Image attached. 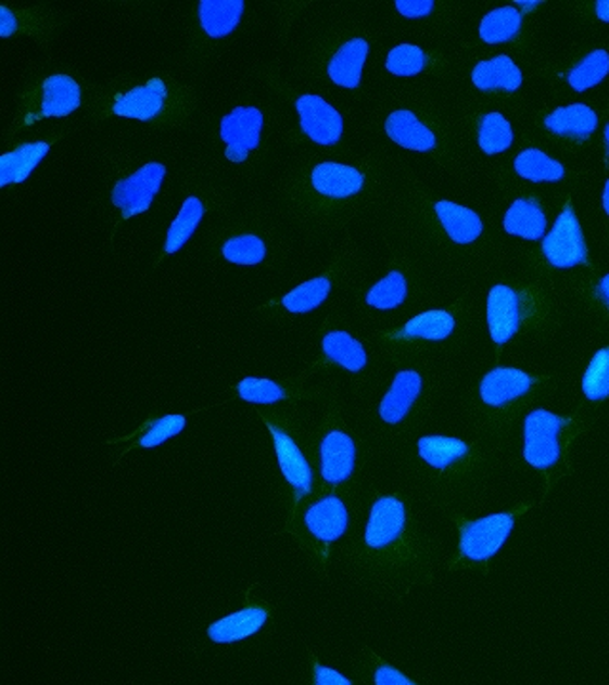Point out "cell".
<instances>
[{"label": "cell", "instance_id": "1", "mask_svg": "<svg viewBox=\"0 0 609 685\" xmlns=\"http://www.w3.org/2000/svg\"><path fill=\"white\" fill-rule=\"evenodd\" d=\"M348 522L351 517L343 493L318 492L305 500L295 515L286 518L284 530L310 566L326 578L332 547L347 533Z\"/></svg>", "mask_w": 609, "mask_h": 685}, {"label": "cell", "instance_id": "2", "mask_svg": "<svg viewBox=\"0 0 609 685\" xmlns=\"http://www.w3.org/2000/svg\"><path fill=\"white\" fill-rule=\"evenodd\" d=\"M263 421L272 436L278 465L284 474L286 484L292 492V499L288 507V517H292L305 500L317 495V484H315L317 470L310 462L309 454L295 440L292 432L284 429L282 424L270 421L269 417H263Z\"/></svg>", "mask_w": 609, "mask_h": 685}, {"label": "cell", "instance_id": "3", "mask_svg": "<svg viewBox=\"0 0 609 685\" xmlns=\"http://www.w3.org/2000/svg\"><path fill=\"white\" fill-rule=\"evenodd\" d=\"M317 459L320 492L341 493L356 474V442L348 432L330 429L318 440Z\"/></svg>", "mask_w": 609, "mask_h": 685}, {"label": "cell", "instance_id": "4", "mask_svg": "<svg viewBox=\"0 0 609 685\" xmlns=\"http://www.w3.org/2000/svg\"><path fill=\"white\" fill-rule=\"evenodd\" d=\"M566 419L535 409L524 421V457L535 469H550L560 459V434Z\"/></svg>", "mask_w": 609, "mask_h": 685}, {"label": "cell", "instance_id": "5", "mask_svg": "<svg viewBox=\"0 0 609 685\" xmlns=\"http://www.w3.org/2000/svg\"><path fill=\"white\" fill-rule=\"evenodd\" d=\"M543 254L558 269H571L588 262L585 234L570 204L556 217L553 231L543 239Z\"/></svg>", "mask_w": 609, "mask_h": 685}, {"label": "cell", "instance_id": "6", "mask_svg": "<svg viewBox=\"0 0 609 685\" xmlns=\"http://www.w3.org/2000/svg\"><path fill=\"white\" fill-rule=\"evenodd\" d=\"M515 528L512 515H492L480 518L474 522H467L461 528L459 548L465 558L472 562H484L499 553L503 543L507 541Z\"/></svg>", "mask_w": 609, "mask_h": 685}, {"label": "cell", "instance_id": "7", "mask_svg": "<svg viewBox=\"0 0 609 685\" xmlns=\"http://www.w3.org/2000/svg\"><path fill=\"white\" fill-rule=\"evenodd\" d=\"M166 168L158 162L145 164L143 168L123 179L113 189V204L124 212V216L131 217L143 214L163 186Z\"/></svg>", "mask_w": 609, "mask_h": 685}, {"label": "cell", "instance_id": "8", "mask_svg": "<svg viewBox=\"0 0 609 685\" xmlns=\"http://www.w3.org/2000/svg\"><path fill=\"white\" fill-rule=\"evenodd\" d=\"M263 115L259 109L237 107L221 120V139L227 145V158L232 162L246 161L248 154L259 145Z\"/></svg>", "mask_w": 609, "mask_h": 685}, {"label": "cell", "instance_id": "9", "mask_svg": "<svg viewBox=\"0 0 609 685\" xmlns=\"http://www.w3.org/2000/svg\"><path fill=\"white\" fill-rule=\"evenodd\" d=\"M301 128L313 141L320 145L338 143L343 134V118L340 113L318 96H301L297 103Z\"/></svg>", "mask_w": 609, "mask_h": 685}, {"label": "cell", "instance_id": "10", "mask_svg": "<svg viewBox=\"0 0 609 685\" xmlns=\"http://www.w3.org/2000/svg\"><path fill=\"white\" fill-rule=\"evenodd\" d=\"M487 324L497 345H505L517 335L522 324V301L509 286L497 284L487 295Z\"/></svg>", "mask_w": 609, "mask_h": 685}, {"label": "cell", "instance_id": "11", "mask_svg": "<svg viewBox=\"0 0 609 685\" xmlns=\"http://www.w3.org/2000/svg\"><path fill=\"white\" fill-rule=\"evenodd\" d=\"M269 604H248L246 608L240 609L237 613L210 624L208 638L216 644H234L240 639L250 638L255 632L262 631L263 624L269 619Z\"/></svg>", "mask_w": 609, "mask_h": 685}, {"label": "cell", "instance_id": "12", "mask_svg": "<svg viewBox=\"0 0 609 685\" xmlns=\"http://www.w3.org/2000/svg\"><path fill=\"white\" fill-rule=\"evenodd\" d=\"M423 391V378L419 371L404 370L396 373L391 391L379 404V416L386 424H398L408 417Z\"/></svg>", "mask_w": 609, "mask_h": 685}, {"label": "cell", "instance_id": "13", "mask_svg": "<svg viewBox=\"0 0 609 685\" xmlns=\"http://www.w3.org/2000/svg\"><path fill=\"white\" fill-rule=\"evenodd\" d=\"M532 385L533 379L525 371L517 368H495L482 381L480 396L487 406L502 408L505 404L524 396Z\"/></svg>", "mask_w": 609, "mask_h": 685}, {"label": "cell", "instance_id": "14", "mask_svg": "<svg viewBox=\"0 0 609 685\" xmlns=\"http://www.w3.org/2000/svg\"><path fill=\"white\" fill-rule=\"evenodd\" d=\"M166 101V86L161 78H153L147 85L134 88L131 92L118 96L113 105V113L138 120L155 118L164 107Z\"/></svg>", "mask_w": 609, "mask_h": 685}, {"label": "cell", "instance_id": "15", "mask_svg": "<svg viewBox=\"0 0 609 685\" xmlns=\"http://www.w3.org/2000/svg\"><path fill=\"white\" fill-rule=\"evenodd\" d=\"M313 187L318 193L332 199H347L360 193L364 187V176L358 169L345 164L325 162L313 169Z\"/></svg>", "mask_w": 609, "mask_h": 685}, {"label": "cell", "instance_id": "16", "mask_svg": "<svg viewBox=\"0 0 609 685\" xmlns=\"http://www.w3.org/2000/svg\"><path fill=\"white\" fill-rule=\"evenodd\" d=\"M598 126V116L585 103H573L556 109L545 118V128L555 136L570 139H588Z\"/></svg>", "mask_w": 609, "mask_h": 685}, {"label": "cell", "instance_id": "17", "mask_svg": "<svg viewBox=\"0 0 609 685\" xmlns=\"http://www.w3.org/2000/svg\"><path fill=\"white\" fill-rule=\"evenodd\" d=\"M472 83L482 92H517L522 86V71L509 55H497L494 60L480 62L472 69Z\"/></svg>", "mask_w": 609, "mask_h": 685}, {"label": "cell", "instance_id": "18", "mask_svg": "<svg viewBox=\"0 0 609 685\" xmlns=\"http://www.w3.org/2000/svg\"><path fill=\"white\" fill-rule=\"evenodd\" d=\"M386 136L393 139L394 143L409 149L427 153L436 145V138L411 111H396L386 118Z\"/></svg>", "mask_w": 609, "mask_h": 685}, {"label": "cell", "instance_id": "19", "mask_svg": "<svg viewBox=\"0 0 609 685\" xmlns=\"http://www.w3.org/2000/svg\"><path fill=\"white\" fill-rule=\"evenodd\" d=\"M505 231L525 240H541L547 232V216L533 199H518L505 214Z\"/></svg>", "mask_w": 609, "mask_h": 685}, {"label": "cell", "instance_id": "20", "mask_svg": "<svg viewBox=\"0 0 609 685\" xmlns=\"http://www.w3.org/2000/svg\"><path fill=\"white\" fill-rule=\"evenodd\" d=\"M436 216L447 232V237L457 244H472L484 231V224L479 214L459 206L455 202L442 201L436 204Z\"/></svg>", "mask_w": 609, "mask_h": 685}, {"label": "cell", "instance_id": "21", "mask_svg": "<svg viewBox=\"0 0 609 685\" xmlns=\"http://www.w3.org/2000/svg\"><path fill=\"white\" fill-rule=\"evenodd\" d=\"M368 42L364 39H353L341 47L340 52L333 55L328 75L335 85L343 88H356L363 78V67L368 58Z\"/></svg>", "mask_w": 609, "mask_h": 685}, {"label": "cell", "instance_id": "22", "mask_svg": "<svg viewBox=\"0 0 609 685\" xmlns=\"http://www.w3.org/2000/svg\"><path fill=\"white\" fill-rule=\"evenodd\" d=\"M242 12V0H202L199 4L202 27L214 39L231 35L239 25Z\"/></svg>", "mask_w": 609, "mask_h": 685}, {"label": "cell", "instance_id": "23", "mask_svg": "<svg viewBox=\"0 0 609 685\" xmlns=\"http://www.w3.org/2000/svg\"><path fill=\"white\" fill-rule=\"evenodd\" d=\"M50 151L48 143H25L12 153L0 156V186L22 183Z\"/></svg>", "mask_w": 609, "mask_h": 685}, {"label": "cell", "instance_id": "24", "mask_svg": "<svg viewBox=\"0 0 609 685\" xmlns=\"http://www.w3.org/2000/svg\"><path fill=\"white\" fill-rule=\"evenodd\" d=\"M80 105V88L67 75L47 78L42 86L40 116H67Z\"/></svg>", "mask_w": 609, "mask_h": 685}, {"label": "cell", "instance_id": "25", "mask_svg": "<svg viewBox=\"0 0 609 685\" xmlns=\"http://www.w3.org/2000/svg\"><path fill=\"white\" fill-rule=\"evenodd\" d=\"M322 351L330 363L338 364L343 370L363 371L368 364V355L363 343L356 341L347 331H330L322 341Z\"/></svg>", "mask_w": 609, "mask_h": 685}, {"label": "cell", "instance_id": "26", "mask_svg": "<svg viewBox=\"0 0 609 685\" xmlns=\"http://www.w3.org/2000/svg\"><path fill=\"white\" fill-rule=\"evenodd\" d=\"M417 454L432 469L446 470L469 454V446L449 436H423L417 442Z\"/></svg>", "mask_w": 609, "mask_h": 685}, {"label": "cell", "instance_id": "27", "mask_svg": "<svg viewBox=\"0 0 609 685\" xmlns=\"http://www.w3.org/2000/svg\"><path fill=\"white\" fill-rule=\"evenodd\" d=\"M515 169L520 178L532 183H555V181H560L566 174L562 164L550 158L541 149H525L518 154Z\"/></svg>", "mask_w": 609, "mask_h": 685}, {"label": "cell", "instance_id": "28", "mask_svg": "<svg viewBox=\"0 0 609 685\" xmlns=\"http://www.w3.org/2000/svg\"><path fill=\"white\" fill-rule=\"evenodd\" d=\"M455 330L454 316L446 310H427L423 315L411 318L401 331L398 338L427 339V341H442L449 338Z\"/></svg>", "mask_w": 609, "mask_h": 685}, {"label": "cell", "instance_id": "29", "mask_svg": "<svg viewBox=\"0 0 609 685\" xmlns=\"http://www.w3.org/2000/svg\"><path fill=\"white\" fill-rule=\"evenodd\" d=\"M520 29L522 14L515 7H503L484 16L480 24V39L487 45H503L517 39Z\"/></svg>", "mask_w": 609, "mask_h": 685}, {"label": "cell", "instance_id": "30", "mask_svg": "<svg viewBox=\"0 0 609 685\" xmlns=\"http://www.w3.org/2000/svg\"><path fill=\"white\" fill-rule=\"evenodd\" d=\"M515 143L510 123L502 113H487L479 126V145L486 154L505 153Z\"/></svg>", "mask_w": 609, "mask_h": 685}, {"label": "cell", "instance_id": "31", "mask_svg": "<svg viewBox=\"0 0 609 685\" xmlns=\"http://www.w3.org/2000/svg\"><path fill=\"white\" fill-rule=\"evenodd\" d=\"M202 216H204L202 202L196 196H189L183 202V208L168 231V239H166V252L168 254H176L178 250L183 248L187 240L191 239L196 225L201 224Z\"/></svg>", "mask_w": 609, "mask_h": 685}, {"label": "cell", "instance_id": "32", "mask_svg": "<svg viewBox=\"0 0 609 685\" xmlns=\"http://www.w3.org/2000/svg\"><path fill=\"white\" fill-rule=\"evenodd\" d=\"M609 75V54L606 50H594L579 63L575 69L570 71L568 83L575 92H586L588 88L600 85Z\"/></svg>", "mask_w": 609, "mask_h": 685}, {"label": "cell", "instance_id": "33", "mask_svg": "<svg viewBox=\"0 0 609 685\" xmlns=\"http://www.w3.org/2000/svg\"><path fill=\"white\" fill-rule=\"evenodd\" d=\"M330 280L325 277L313 278L305 284L297 286L293 292L288 293L282 305H284L290 313H309L313 308H317L318 305L325 303L328 293H330Z\"/></svg>", "mask_w": 609, "mask_h": 685}, {"label": "cell", "instance_id": "34", "mask_svg": "<svg viewBox=\"0 0 609 685\" xmlns=\"http://www.w3.org/2000/svg\"><path fill=\"white\" fill-rule=\"evenodd\" d=\"M408 295V284H406V278L401 275L398 270H394L391 275H386L381 282L371 288L368 293V305L371 307L381 308H396L404 303Z\"/></svg>", "mask_w": 609, "mask_h": 685}, {"label": "cell", "instance_id": "35", "mask_svg": "<svg viewBox=\"0 0 609 685\" xmlns=\"http://www.w3.org/2000/svg\"><path fill=\"white\" fill-rule=\"evenodd\" d=\"M583 393L593 402L609 398V347L593 356L583 376Z\"/></svg>", "mask_w": 609, "mask_h": 685}, {"label": "cell", "instance_id": "36", "mask_svg": "<svg viewBox=\"0 0 609 685\" xmlns=\"http://www.w3.org/2000/svg\"><path fill=\"white\" fill-rule=\"evenodd\" d=\"M427 65V55L423 50L414 45H401L393 48L386 55V69L396 77H414L419 75Z\"/></svg>", "mask_w": 609, "mask_h": 685}, {"label": "cell", "instance_id": "37", "mask_svg": "<svg viewBox=\"0 0 609 685\" xmlns=\"http://www.w3.org/2000/svg\"><path fill=\"white\" fill-rule=\"evenodd\" d=\"M237 391L242 401L252 402V404H277L290 396L284 386L278 385L270 379H242Z\"/></svg>", "mask_w": 609, "mask_h": 685}, {"label": "cell", "instance_id": "38", "mask_svg": "<svg viewBox=\"0 0 609 685\" xmlns=\"http://www.w3.org/2000/svg\"><path fill=\"white\" fill-rule=\"evenodd\" d=\"M225 259L239 265H257L265 259V244L262 239H257L254 234H244V237H234L225 242L224 246Z\"/></svg>", "mask_w": 609, "mask_h": 685}, {"label": "cell", "instance_id": "39", "mask_svg": "<svg viewBox=\"0 0 609 685\" xmlns=\"http://www.w3.org/2000/svg\"><path fill=\"white\" fill-rule=\"evenodd\" d=\"M186 427V417L183 416H166L156 419L147 429L145 434L138 440V446L155 447L164 444L166 440L174 439L176 434L183 431Z\"/></svg>", "mask_w": 609, "mask_h": 685}, {"label": "cell", "instance_id": "40", "mask_svg": "<svg viewBox=\"0 0 609 685\" xmlns=\"http://www.w3.org/2000/svg\"><path fill=\"white\" fill-rule=\"evenodd\" d=\"M373 685H417L414 680H409L406 674H402L401 670L394 669L386 662H379L371 674Z\"/></svg>", "mask_w": 609, "mask_h": 685}, {"label": "cell", "instance_id": "41", "mask_svg": "<svg viewBox=\"0 0 609 685\" xmlns=\"http://www.w3.org/2000/svg\"><path fill=\"white\" fill-rule=\"evenodd\" d=\"M313 685H353V682L338 670L320 664L317 657H313Z\"/></svg>", "mask_w": 609, "mask_h": 685}, {"label": "cell", "instance_id": "42", "mask_svg": "<svg viewBox=\"0 0 609 685\" xmlns=\"http://www.w3.org/2000/svg\"><path fill=\"white\" fill-rule=\"evenodd\" d=\"M396 10L401 12L402 16L424 17L434 10V2L432 0H398Z\"/></svg>", "mask_w": 609, "mask_h": 685}, {"label": "cell", "instance_id": "43", "mask_svg": "<svg viewBox=\"0 0 609 685\" xmlns=\"http://www.w3.org/2000/svg\"><path fill=\"white\" fill-rule=\"evenodd\" d=\"M0 16H2V24H0V35H2V37H9V35H12V33L16 31V17H14V14H12V12L7 9V7H2V9H0Z\"/></svg>", "mask_w": 609, "mask_h": 685}, {"label": "cell", "instance_id": "44", "mask_svg": "<svg viewBox=\"0 0 609 685\" xmlns=\"http://www.w3.org/2000/svg\"><path fill=\"white\" fill-rule=\"evenodd\" d=\"M598 295H600V300L609 307V275L601 278L600 284H598Z\"/></svg>", "mask_w": 609, "mask_h": 685}, {"label": "cell", "instance_id": "45", "mask_svg": "<svg viewBox=\"0 0 609 685\" xmlns=\"http://www.w3.org/2000/svg\"><path fill=\"white\" fill-rule=\"evenodd\" d=\"M596 14L601 22H609V0H598L596 2Z\"/></svg>", "mask_w": 609, "mask_h": 685}, {"label": "cell", "instance_id": "46", "mask_svg": "<svg viewBox=\"0 0 609 685\" xmlns=\"http://www.w3.org/2000/svg\"><path fill=\"white\" fill-rule=\"evenodd\" d=\"M601 202H604V210H606V214L609 216V181L606 183V189H604V196H601Z\"/></svg>", "mask_w": 609, "mask_h": 685}, {"label": "cell", "instance_id": "47", "mask_svg": "<svg viewBox=\"0 0 609 685\" xmlns=\"http://www.w3.org/2000/svg\"><path fill=\"white\" fill-rule=\"evenodd\" d=\"M604 138H606V145H608L609 151V124L606 126V131H604Z\"/></svg>", "mask_w": 609, "mask_h": 685}, {"label": "cell", "instance_id": "48", "mask_svg": "<svg viewBox=\"0 0 609 685\" xmlns=\"http://www.w3.org/2000/svg\"><path fill=\"white\" fill-rule=\"evenodd\" d=\"M520 7H522V9L530 10V9H535V7H537V4H524V2H522V4H520Z\"/></svg>", "mask_w": 609, "mask_h": 685}]
</instances>
